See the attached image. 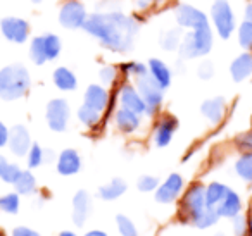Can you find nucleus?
I'll use <instances>...</instances> for the list:
<instances>
[{
  "mask_svg": "<svg viewBox=\"0 0 252 236\" xmlns=\"http://www.w3.org/2000/svg\"><path fill=\"white\" fill-rule=\"evenodd\" d=\"M83 31L111 52L128 54L133 49L135 35L140 31V21L121 9L111 12L95 11L90 12Z\"/></svg>",
  "mask_w": 252,
  "mask_h": 236,
  "instance_id": "obj_1",
  "label": "nucleus"
},
{
  "mask_svg": "<svg viewBox=\"0 0 252 236\" xmlns=\"http://www.w3.org/2000/svg\"><path fill=\"white\" fill-rule=\"evenodd\" d=\"M32 88L30 71L23 64H9L0 69V98L5 102L19 100Z\"/></svg>",
  "mask_w": 252,
  "mask_h": 236,
  "instance_id": "obj_2",
  "label": "nucleus"
},
{
  "mask_svg": "<svg viewBox=\"0 0 252 236\" xmlns=\"http://www.w3.org/2000/svg\"><path fill=\"white\" fill-rule=\"evenodd\" d=\"M213 45H214V31L211 26L202 30H192V31L183 33L182 43H180V49H178V56L183 60L206 57L213 50Z\"/></svg>",
  "mask_w": 252,
  "mask_h": 236,
  "instance_id": "obj_3",
  "label": "nucleus"
},
{
  "mask_svg": "<svg viewBox=\"0 0 252 236\" xmlns=\"http://www.w3.org/2000/svg\"><path fill=\"white\" fill-rule=\"evenodd\" d=\"M63 42L54 33H43L30 42V59L36 66H43L47 62H52L61 56Z\"/></svg>",
  "mask_w": 252,
  "mask_h": 236,
  "instance_id": "obj_4",
  "label": "nucleus"
},
{
  "mask_svg": "<svg viewBox=\"0 0 252 236\" xmlns=\"http://www.w3.org/2000/svg\"><path fill=\"white\" fill-rule=\"evenodd\" d=\"M209 18L213 23V30L221 40H228L237 30L233 7L228 0H214L211 4Z\"/></svg>",
  "mask_w": 252,
  "mask_h": 236,
  "instance_id": "obj_5",
  "label": "nucleus"
},
{
  "mask_svg": "<svg viewBox=\"0 0 252 236\" xmlns=\"http://www.w3.org/2000/svg\"><path fill=\"white\" fill-rule=\"evenodd\" d=\"M207 208L206 205V186L202 183H192L187 188L185 195L182 200V214L183 219L193 224L195 219L200 217L204 210Z\"/></svg>",
  "mask_w": 252,
  "mask_h": 236,
  "instance_id": "obj_6",
  "label": "nucleus"
},
{
  "mask_svg": "<svg viewBox=\"0 0 252 236\" xmlns=\"http://www.w3.org/2000/svg\"><path fill=\"white\" fill-rule=\"evenodd\" d=\"M88 12L87 4L83 0H64L59 7V23L66 30H83L87 23Z\"/></svg>",
  "mask_w": 252,
  "mask_h": 236,
  "instance_id": "obj_7",
  "label": "nucleus"
},
{
  "mask_svg": "<svg viewBox=\"0 0 252 236\" xmlns=\"http://www.w3.org/2000/svg\"><path fill=\"white\" fill-rule=\"evenodd\" d=\"M173 16H175L176 26L185 31H192V30H202L209 26V18L206 12H202L199 7L190 4H178L173 9Z\"/></svg>",
  "mask_w": 252,
  "mask_h": 236,
  "instance_id": "obj_8",
  "label": "nucleus"
},
{
  "mask_svg": "<svg viewBox=\"0 0 252 236\" xmlns=\"http://www.w3.org/2000/svg\"><path fill=\"white\" fill-rule=\"evenodd\" d=\"M135 87H137L138 93H140V97L144 98L145 105H147V116L158 114L162 105V100H164V90L149 74L137 78L135 80Z\"/></svg>",
  "mask_w": 252,
  "mask_h": 236,
  "instance_id": "obj_9",
  "label": "nucleus"
},
{
  "mask_svg": "<svg viewBox=\"0 0 252 236\" xmlns=\"http://www.w3.org/2000/svg\"><path fill=\"white\" fill-rule=\"evenodd\" d=\"M71 119V109L66 98H52L47 104L45 109V121L52 131L63 133L67 129Z\"/></svg>",
  "mask_w": 252,
  "mask_h": 236,
  "instance_id": "obj_10",
  "label": "nucleus"
},
{
  "mask_svg": "<svg viewBox=\"0 0 252 236\" xmlns=\"http://www.w3.org/2000/svg\"><path fill=\"white\" fill-rule=\"evenodd\" d=\"M0 35L4 36L11 43H26L32 35V26L26 19L18 18V16H7L0 19Z\"/></svg>",
  "mask_w": 252,
  "mask_h": 236,
  "instance_id": "obj_11",
  "label": "nucleus"
},
{
  "mask_svg": "<svg viewBox=\"0 0 252 236\" xmlns=\"http://www.w3.org/2000/svg\"><path fill=\"white\" fill-rule=\"evenodd\" d=\"M118 100L119 107H125L128 111L135 112L138 116H147V105H145L144 98L140 97L137 87L133 83H123L118 90Z\"/></svg>",
  "mask_w": 252,
  "mask_h": 236,
  "instance_id": "obj_12",
  "label": "nucleus"
},
{
  "mask_svg": "<svg viewBox=\"0 0 252 236\" xmlns=\"http://www.w3.org/2000/svg\"><path fill=\"white\" fill-rule=\"evenodd\" d=\"M176 129H178V119L171 114H162L158 118L154 126V135H152V140H154L156 147L159 148H164L171 143L173 136H175Z\"/></svg>",
  "mask_w": 252,
  "mask_h": 236,
  "instance_id": "obj_13",
  "label": "nucleus"
},
{
  "mask_svg": "<svg viewBox=\"0 0 252 236\" xmlns=\"http://www.w3.org/2000/svg\"><path fill=\"white\" fill-rule=\"evenodd\" d=\"M183 186H185V179H183L182 174H178V173L169 174V176L159 184L158 190H156V200H158L159 204H171V202H175L176 198L180 197Z\"/></svg>",
  "mask_w": 252,
  "mask_h": 236,
  "instance_id": "obj_14",
  "label": "nucleus"
},
{
  "mask_svg": "<svg viewBox=\"0 0 252 236\" xmlns=\"http://www.w3.org/2000/svg\"><path fill=\"white\" fill-rule=\"evenodd\" d=\"M32 145H33L32 135H30L26 126L16 124V126H12V128H9L7 147L16 157H26V153L32 148Z\"/></svg>",
  "mask_w": 252,
  "mask_h": 236,
  "instance_id": "obj_15",
  "label": "nucleus"
},
{
  "mask_svg": "<svg viewBox=\"0 0 252 236\" xmlns=\"http://www.w3.org/2000/svg\"><path fill=\"white\" fill-rule=\"evenodd\" d=\"M114 126L118 131L125 133V135H133L140 129L142 116L135 114L125 107H119L114 112Z\"/></svg>",
  "mask_w": 252,
  "mask_h": 236,
  "instance_id": "obj_16",
  "label": "nucleus"
},
{
  "mask_svg": "<svg viewBox=\"0 0 252 236\" xmlns=\"http://www.w3.org/2000/svg\"><path fill=\"white\" fill-rule=\"evenodd\" d=\"M109 100H111V95H109V90L104 85H90V87L85 90L83 104L95 109V111L100 112V114L107 109Z\"/></svg>",
  "mask_w": 252,
  "mask_h": 236,
  "instance_id": "obj_17",
  "label": "nucleus"
},
{
  "mask_svg": "<svg viewBox=\"0 0 252 236\" xmlns=\"http://www.w3.org/2000/svg\"><path fill=\"white\" fill-rule=\"evenodd\" d=\"M200 114L211 122V124H220L226 114V100L223 97L207 98L200 105Z\"/></svg>",
  "mask_w": 252,
  "mask_h": 236,
  "instance_id": "obj_18",
  "label": "nucleus"
},
{
  "mask_svg": "<svg viewBox=\"0 0 252 236\" xmlns=\"http://www.w3.org/2000/svg\"><path fill=\"white\" fill-rule=\"evenodd\" d=\"M81 169V157L74 148H66L57 157V173L61 176H73L80 173Z\"/></svg>",
  "mask_w": 252,
  "mask_h": 236,
  "instance_id": "obj_19",
  "label": "nucleus"
},
{
  "mask_svg": "<svg viewBox=\"0 0 252 236\" xmlns=\"http://www.w3.org/2000/svg\"><path fill=\"white\" fill-rule=\"evenodd\" d=\"M147 67H149V76H151L162 90L169 88V85H171V81H173V71L164 60L151 59L147 62Z\"/></svg>",
  "mask_w": 252,
  "mask_h": 236,
  "instance_id": "obj_20",
  "label": "nucleus"
},
{
  "mask_svg": "<svg viewBox=\"0 0 252 236\" xmlns=\"http://www.w3.org/2000/svg\"><path fill=\"white\" fill-rule=\"evenodd\" d=\"M230 76L233 81L242 83L247 78L252 76V54L244 52L240 56H237L230 64Z\"/></svg>",
  "mask_w": 252,
  "mask_h": 236,
  "instance_id": "obj_21",
  "label": "nucleus"
},
{
  "mask_svg": "<svg viewBox=\"0 0 252 236\" xmlns=\"http://www.w3.org/2000/svg\"><path fill=\"white\" fill-rule=\"evenodd\" d=\"M92 210V198L88 191L80 190L73 197V221L76 226H83Z\"/></svg>",
  "mask_w": 252,
  "mask_h": 236,
  "instance_id": "obj_22",
  "label": "nucleus"
},
{
  "mask_svg": "<svg viewBox=\"0 0 252 236\" xmlns=\"http://www.w3.org/2000/svg\"><path fill=\"white\" fill-rule=\"evenodd\" d=\"M242 210V198L237 191L230 190L226 193V197L218 204L216 212L220 217H226V219H233L240 214Z\"/></svg>",
  "mask_w": 252,
  "mask_h": 236,
  "instance_id": "obj_23",
  "label": "nucleus"
},
{
  "mask_svg": "<svg viewBox=\"0 0 252 236\" xmlns=\"http://www.w3.org/2000/svg\"><path fill=\"white\" fill-rule=\"evenodd\" d=\"M52 81L61 91H74L78 88V78L69 67H56L52 73Z\"/></svg>",
  "mask_w": 252,
  "mask_h": 236,
  "instance_id": "obj_24",
  "label": "nucleus"
},
{
  "mask_svg": "<svg viewBox=\"0 0 252 236\" xmlns=\"http://www.w3.org/2000/svg\"><path fill=\"white\" fill-rule=\"evenodd\" d=\"M126 188H128V184H126L121 177H114V179H111L109 183L102 184V186L98 188V197L105 202L116 200V198H119L125 193Z\"/></svg>",
  "mask_w": 252,
  "mask_h": 236,
  "instance_id": "obj_25",
  "label": "nucleus"
},
{
  "mask_svg": "<svg viewBox=\"0 0 252 236\" xmlns=\"http://www.w3.org/2000/svg\"><path fill=\"white\" fill-rule=\"evenodd\" d=\"M182 38H183L182 28H178V26H176V28H169L161 33V36H159V45H161V49L166 50V52H175V50L180 49Z\"/></svg>",
  "mask_w": 252,
  "mask_h": 236,
  "instance_id": "obj_26",
  "label": "nucleus"
},
{
  "mask_svg": "<svg viewBox=\"0 0 252 236\" xmlns=\"http://www.w3.org/2000/svg\"><path fill=\"white\" fill-rule=\"evenodd\" d=\"M12 184L16 188V193L19 195H33L36 191V177L33 176V173L30 169L21 171Z\"/></svg>",
  "mask_w": 252,
  "mask_h": 236,
  "instance_id": "obj_27",
  "label": "nucleus"
},
{
  "mask_svg": "<svg viewBox=\"0 0 252 236\" xmlns=\"http://www.w3.org/2000/svg\"><path fill=\"white\" fill-rule=\"evenodd\" d=\"M230 191V188L223 183H218V181H213L206 186V205L207 207H218L221 200L226 197V193Z\"/></svg>",
  "mask_w": 252,
  "mask_h": 236,
  "instance_id": "obj_28",
  "label": "nucleus"
},
{
  "mask_svg": "<svg viewBox=\"0 0 252 236\" xmlns=\"http://www.w3.org/2000/svg\"><path fill=\"white\" fill-rule=\"evenodd\" d=\"M76 118H78V121H80L81 124L85 126V128L94 129V128H97L98 122H100L102 114H100V112L95 111V109H92V107H88V105L83 104L80 109H78Z\"/></svg>",
  "mask_w": 252,
  "mask_h": 236,
  "instance_id": "obj_29",
  "label": "nucleus"
},
{
  "mask_svg": "<svg viewBox=\"0 0 252 236\" xmlns=\"http://www.w3.org/2000/svg\"><path fill=\"white\" fill-rule=\"evenodd\" d=\"M21 167L18 166V164L11 162V160L7 159L5 155H2L0 153V179L4 181V183H14L16 177L19 176V173H21Z\"/></svg>",
  "mask_w": 252,
  "mask_h": 236,
  "instance_id": "obj_30",
  "label": "nucleus"
},
{
  "mask_svg": "<svg viewBox=\"0 0 252 236\" xmlns=\"http://www.w3.org/2000/svg\"><path fill=\"white\" fill-rule=\"evenodd\" d=\"M233 169L238 174V177H242L247 183H252V153H240L238 159L235 160Z\"/></svg>",
  "mask_w": 252,
  "mask_h": 236,
  "instance_id": "obj_31",
  "label": "nucleus"
},
{
  "mask_svg": "<svg viewBox=\"0 0 252 236\" xmlns=\"http://www.w3.org/2000/svg\"><path fill=\"white\" fill-rule=\"evenodd\" d=\"M237 38L240 47L245 52L252 54V23L249 21H242L237 26Z\"/></svg>",
  "mask_w": 252,
  "mask_h": 236,
  "instance_id": "obj_32",
  "label": "nucleus"
},
{
  "mask_svg": "<svg viewBox=\"0 0 252 236\" xmlns=\"http://www.w3.org/2000/svg\"><path fill=\"white\" fill-rule=\"evenodd\" d=\"M121 73L126 74V76L133 78V80H137V78H142V76H145V74H149V67H147V64H144V62L131 60V62L121 64Z\"/></svg>",
  "mask_w": 252,
  "mask_h": 236,
  "instance_id": "obj_33",
  "label": "nucleus"
},
{
  "mask_svg": "<svg viewBox=\"0 0 252 236\" xmlns=\"http://www.w3.org/2000/svg\"><path fill=\"white\" fill-rule=\"evenodd\" d=\"M218 219H220V215H218L216 208L207 207L206 210L200 214V217L193 221V226H195V228H199V229H206V228H211V226L216 224Z\"/></svg>",
  "mask_w": 252,
  "mask_h": 236,
  "instance_id": "obj_34",
  "label": "nucleus"
},
{
  "mask_svg": "<svg viewBox=\"0 0 252 236\" xmlns=\"http://www.w3.org/2000/svg\"><path fill=\"white\" fill-rule=\"evenodd\" d=\"M19 205H21V200H19V193L16 191L0 197V210L7 212V214H18Z\"/></svg>",
  "mask_w": 252,
  "mask_h": 236,
  "instance_id": "obj_35",
  "label": "nucleus"
},
{
  "mask_svg": "<svg viewBox=\"0 0 252 236\" xmlns=\"http://www.w3.org/2000/svg\"><path fill=\"white\" fill-rule=\"evenodd\" d=\"M116 224H118L119 235L121 236H138L137 226L133 224V221H131L130 217L119 214L118 217H116Z\"/></svg>",
  "mask_w": 252,
  "mask_h": 236,
  "instance_id": "obj_36",
  "label": "nucleus"
},
{
  "mask_svg": "<svg viewBox=\"0 0 252 236\" xmlns=\"http://www.w3.org/2000/svg\"><path fill=\"white\" fill-rule=\"evenodd\" d=\"M26 164H28V169H35L43 164V148L38 143H33L30 152L26 153Z\"/></svg>",
  "mask_w": 252,
  "mask_h": 236,
  "instance_id": "obj_37",
  "label": "nucleus"
},
{
  "mask_svg": "<svg viewBox=\"0 0 252 236\" xmlns=\"http://www.w3.org/2000/svg\"><path fill=\"white\" fill-rule=\"evenodd\" d=\"M118 76H119V69L116 66H104L98 71V80H100V85H104V87L114 85Z\"/></svg>",
  "mask_w": 252,
  "mask_h": 236,
  "instance_id": "obj_38",
  "label": "nucleus"
},
{
  "mask_svg": "<svg viewBox=\"0 0 252 236\" xmlns=\"http://www.w3.org/2000/svg\"><path fill=\"white\" fill-rule=\"evenodd\" d=\"M159 179L156 176H149V174H145V176H140L137 181V188L140 191H145V193H149V191H154L158 190L159 186Z\"/></svg>",
  "mask_w": 252,
  "mask_h": 236,
  "instance_id": "obj_39",
  "label": "nucleus"
},
{
  "mask_svg": "<svg viewBox=\"0 0 252 236\" xmlns=\"http://www.w3.org/2000/svg\"><path fill=\"white\" fill-rule=\"evenodd\" d=\"M235 145H237V148L240 150V153H244V152L252 153V131L238 135L237 140H235Z\"/></svg>",
  "mask_w": 252,
  "mask_h": 236,
  "instance_id": "obj_40",
  "label": "nucleus"
},
{
  "mask_svg": "<svg viewBox=\"0 0 252 236\" xmlns=\"http://www.w3.org/2000/svg\"><path fill=\"white\" fill-rule=\"evenodd\" d=\"M197 76L200 80H211L214 76V64L211 60H202L197 67Z\"/></svg>",
  "mask_w": 252,
  "mask_h": 236,
  "instance_id": "obj_41",
  "label": "nucleus"
},
{
  "mask_svg": "<svg viewBox=\"0 0 252 236\" xmlns=\"http://www.w3.org/2000/svg\"><path fill=\"white\" fill-rule=\"evenodd\" d=\"M247 219L242 214H238L237 217H233V236H245L247 235Z\"/></svg>",
  "mask_w": 252,
  "mask_h": 236,
  "instance_id": "obj_42",
  "label": "nucleus"
},
{
  "mask_svg": "<svg viewBox=\"0 0 252 236\" xmlns=\"http://www.w3.org/2000/svg\"><path fill=\"white\" fill-rule=\"evenodd\" d=\"M7 142H9V128L0 121V148L7 147Z\"/></svg>",
  "mask_w": 252,
  "mask_h": 236,
  "instance_id": "obj_43",
  "label": "nucleus"
},
{
  "mask_svg": "<svg viewBox=\"0 0 252 236\" xmlns=\"http://www.w3.org/2000/svg\"><path fill=\"white\" fill-rule=\"evenodd\" d=\"M12 236H40V233H36L35 229L21 226V228H16L14 231H12Z\"/></svg>",
  "mask_w": 252,
  "mask_h": 236,
  "instance_id": "obj_44",
  "label": "nucleus"
},
{
  "mask_svg": "<svg viewBox=\"0 0 252 236\" xmlns=\"http://www.w3.org/2000/svg\"><path fill=\"white\" fill-rule=\"evenodd\" d=\"M135 7H137L140 12H145L152 7V4L149 2V0H135Z\"/></svg>",
  "mask_w": 252,
  "mask_h": 236,
  "instance_id": "obj_45",
  "label": "nucleus"
},
{
  "mask_svg": "<svg viewBox=\"0 0 252 236\" xmlns=\"http://www.w3.org/2000/svg\"><path fill=\"white\" fill-rule=\"evenodd\" d=\"M244 21L252 23V0L247 2V5H245V9H244Z\"/></svg>",
  "mask_w": 252,
  "mask_h": 236,
  "instance_id": "obj_46",
  "label": "nucleus"
},
{
  "mask_svg": "<svg viewBox=\"0 0 252 236\" xmlns=\"http://www.w3.org/2000/svg\"><path fill=\"white\" fill-rule=\"evenodd\" d=\"M56 153L52 152L50 148H43V162H52Z\"/></svg>",
  "mask_w": 252,
  "mask_h": 236,
  "instance_id": "obj_47",
  "label": "nucleus"
},
{
  "mask_svg": "<svg viewBox=\"0 0 252 236\" xmlns=\"http://www.w3.org/2000/svg\"><path fill=\"white\" fill-rule=\"evenodd\" d=\"M85 236H107V233L100 231V229H92V231L85 233Z\"/></svg>",
  "mask_w": 252,
  "mask_h": 236,
  "instance_id": "obj_48",
  "label": "nucleus"
},
{
  "mask_svg": "<svg viewBox=\"0 0 252 236\" xmlns=\"http://www.w3.org/2000/svg\"><path fill=\"white\" fill-rule=\"evenodd\" d=\"M59 236H76V235H74L73 231H63V233H61Z\"/></svg>",
  "mask_w": 252,
  "mask_h": 236,
  "instance_id": "obj_49",
  "label": "nucleus"
},
{
  "mask_svg": "<svg viewBox=\"0 0 252 236\" xmlns=\"http://www.w3.org/2000/svg\"><path fill=\"white\" fill-rule=\"evenodd\" d=\"M30 2H32V4H35V5H38V4H42L43 0H30Z\"/></svg>",
  "mask_w": 252,
  "mask_h": 236,
  "instance_id": "obj_50",
  "label": "nucleus"
},
{
  "mask_svg": "<svg viewBox=\"0 0 252 236\" xmlns=\"http://www.w3.org/2000/svg\"><path fill=\"white\" fill-rule=\"evenodd\" d=\"M214 236H224L223 233H218V235H214Z\"/></svg>",
  "mask_w": 252,
  "mask_h": 236,
  "instance_id": "obj_51",
  "label": "nucleus"
},
{
  "mask_svg": "<svg viewBox=\"0 0 252 236\" xmlns=\"http://www.w3.org/2000/svg\"><path fill=\"white\" fill-rule=\"evenodd\" d=\"M149 2H151V4H152V0H149ZM152 7H154V5H152Z\"/></svg>",
  "mask_w": 252,
  "mask_h": 236,
  "instance_id": "obj_52",
  "label": "nucleus"
}]
</instances>
